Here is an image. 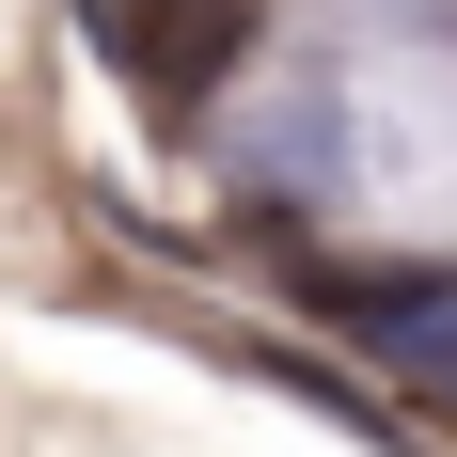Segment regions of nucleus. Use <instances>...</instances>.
Returning a JSON list of instances; mask_svg holds the SVG:
<instances>
[{
    "label": "nucleus",
    "mask_w": 457,
    "mask_h": 457,
    "mask_svg": "<svg viewBox=\"0 0 457 457\" xmlns=\"http://www.w3.org/2000/svg\"><path fill=\"white\" fill-rule=\"evenodd\" d=\"M95 47H111L158 111H189V95H221V79H237L253 0H95Z\"/></svg>",
    "instance_id": "1"
},
{
    "label": "nucleus",
    "mask_w": 457,
    "mask_h": 457,
    "mask_svg": "<svg viewBox=\"0 0 457 457\" xmlns=\"http://www.w3.org/2000/svg\"><path fill=\"white\" fill-rule=\"evenodd\" d=\"M378 347H395V378H426V395L457 411V300H426V316H411V331H378Z\"/></svg>",
    "instance_id": "2"
}]
</instances>
